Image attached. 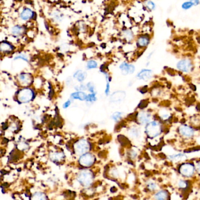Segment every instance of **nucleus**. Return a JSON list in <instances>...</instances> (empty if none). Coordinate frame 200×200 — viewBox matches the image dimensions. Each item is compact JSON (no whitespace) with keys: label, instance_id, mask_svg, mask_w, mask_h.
I'll list each match as a JSON object with an SVG mask.
<instances>
[{"label":"nucleus","instance_id":"34","mask_svg":"<svg viewBox=\"0 0 200 200\" xmlns=\"http://www.w3.org/2000/svg\"><path fill=\"white\" fill-rule=\"evenodd\" d=\"M153 54V52H151L150 54L149 55V56H148V59H150V58H151V55H152Z\"/></svg>","mask_w":200,"mask_h":200},{"label":"nucleus","instance_id":"26","mask_svg":"<svg viewBox=\"0 0 200 200\" xmlns=\"http://www.w3.org/2000/svg\"><path fill=\"white\" fill-rule=\"evenodd\" d=\"M18 59H22V60L25 61H28V56L25 54H19L17 56H15V58H14L15 60Z\"/></svg>","mask_w":200,"mask_h":200},{"label":"nucleus","instance_id":"28","mask_svg":"<svg viewBox=\"0 0 200 200\" xmlns=\"http://www.w3.org/2000/svg\"><path fill=\"white\" fill-rule=\"evenodd\" d=\"M121 117V113L120 112H116L114 116H113V118L114 119L116 120H118V119H119Z\"/></svg>","mask_w":200,"mask_h":200},{"label":"nucleus","instance_id":"16","mask_svg":"<svg viewBox=\"0 0 200 200\" xmlns=\"http://www.w3.org/2000/svg\"><path fill=\"white\" fill-rule=\"evenodd\" d=\"M87 76V73L82 70H78L74 74V77L77 79L79 82H83Z\"/></svg>","mask_w":200,"mask_h":200},{"label":"nucleus","instance_id":"7","mask_svg":"<svg viewBox=\"0 0 200 200\" xmlns=\"http://www.w3.org/2000/svg\"><path fill=\"white\" fill-rule=\"evenodd\" d=\"M95 161V158L91 154H85L80 159V163L84 167H89L92 165Z\"/></svg>","mask_w":200,"mask_h":200},{"label":"nucleus","instance_id":"18","mask_svg":"<svg viewBox=\"0 0 200 200\" xmlns=\"http://www.w3.org/2000/svg\"><path fill=\"white\" fill-rule=\"evenodd\" d=\"M168 193L166 191H160L155 195V199L157 200H166L168 199Z\"/></svg>","mask_w":200,"mask_h":200},{"label":"nucleus","instance_id":"22","mask_svg":"<svg viewBox=\"0 0 200 200\" xmlns=\"http://www.w3.org/2000/svg\"><path fill=\"white\" fill-rule=\"evenodd\" d=\"M194 4L190 1H184L182 4V8L184 10H188L194 7Z\"/></svg>","mask_w":200,"mask_h":200},{"label":"nucleus","instance_id":"6","mask_svg":"<svg viewBox=\"0 0 200 200\" xmlns=\"http://www.w3.org/2000/svg\"><path fill=\"white\" fill-rule=\"evenodd\" d=\"M14 50V46L12 43L7 41L0 42V53L8 54Z\"/></svg>","mask_w":200,"mask_h":200},{"label":"nucleus","instance_id":"29","mask_svg":"<svg viewBox=\"0 0 200 200\" xmlns=\"http://www.w3.org/2000/svg\"><path fill=\"white\" fill-rule=\"evenodd\" d=\"M146 101H145V100H143V101H142L141 102H140V103L139 104V107L140 108H141V109H142V108H145L146 107Z\"/></svg>","mask_w":200,"mask_h":200},{"label":"nucleus","instance_id":"12","mask_svg":"<svg viewBox=\"0 0 200 200\" xmlns=\"http://www.w3.org/2000/svg\"><path fill=\"white\" fill-rule=\"evenodd\" d=\"M152 75L153 72L151 70L148 69H143L142 71H140V72L137 75V77L140 79H142L146 81L150 79L152 77Z\"/></svg>","mask_w":200,"mask_h":200},{"label":"nucleus","instance_id":"21","mask_svg":"<svg viewBox=\"0 0 200 200\" xmlns=\"http://www.w3.org/2000/svg\"><path fill=\"white\" fill-rule=\"evenodd\" d=\"M19 79L21 80V82L25 83H28V82H29L31 81V77L29 74L24 73L19 76Z\"/></svg>","mask_w":200,"mask_h":200},{"label":"nucleus","instance_id":"24","mask_svg":"<svg viewBox=\"0 0 200 200\" xmlns=\"http://www.w3.org/2000/svg\"><path fill=\"white\" fill-rule=\"evenodd\" d=\"M33 199L35 200H43V199H46V197L44 194L38 193H36L33 196Z\"/></svg>","mask_w":200,"mask_h":200},{"label":"nucleus","instance_id":"15","mask_svg":"<svg viewBox=\"0 0 200 200\" xmlns=\"http://www.w3.org/2000/svg\"><path fill=\"white\" fill-rule=\"evenodd\" d=\"M169 158L173 162H180V161H183V160H185L187 158V157L184 154L179 153V154H173L172 156H169Z\"/></svg>","mask_w":200,"mask_h":200},{"label":"nucleus","instance_id":"31","mask_svg":"<svg viewBox=\"0 0 200 200\" xmlns=\"http://www.w3.org/2000/svg\"><path fill=\"white\" fill-rule=\"evenodd\" d=\"M149 188H150V190H154L156 188V185L154 183H151L149 185Z\"/></svg>","mask_w":200,"mask_h":200},{"label":"nucleus","instance_id":"8","mask_svg":"<svg viewBox=\"0 0 200 200\" xmlns=\"http://www.w3.org/2000/svg\"><path fill=\"white\" fill-rule=\"evenodd\" d=\"M119 68L122 74L124 75H126L128 74H132L135 71V67L134 65L132 64H129L125 62H122L120 65Z\"/></svg>","mask_w":200,"mask_h":200},{"label":"nucleus","instance_id":"2","mask_svg":"<svg viewBox=\"0 0 200 200\" xmlns=\"http://www.w3.org/2000/svg\"><path fill=\"white\" fill-rule=\"evenodd\" d=\"M177 68L183 72L188 73L191 71L193 64L191 61L188 59H183L179 61L177 65Z\"/></svg>","mask_w":200,"mask_h":200},{"label":"nucleus","instance_id":"32","mask_svg":"<svg viewBox=\"0 0 200 200\" xmlns=\"http://www.w3.org/2000/svg\"><path fill=\"white\" fill-rule=\"evenodd\" d=\"M70 105V101L67 102H66V103H65V105H64V108H66L67 107H68V106H69Z\"/></svg>","mask_w":200,"mask_h":200},{"label":"nucleus","instance_id":"33","mask_svg":"<svg viewBox=\"0 0 200 200\" xmlns=\"http://www.w3.org/2000/svg\"><path fill=\"white\" fill-rule=\"evenodd\" d=\"M197 168H198L199 171L200 173V162H199L197 164Z\"/></svg>","mask_w":200,"mask_h":200},{"label":"nucleus","instance_id":"3","mask_svg":"<svg viewBox=\"0 0 200 200\" xmlns=\"http://www.w3.org/2000/svg\"><path fill=\"white\" fill-rule=\"evenodd\" d=\"M146 131L148 134L151 137H155L157 136L161 131V127L156 122H151L146 127Z\"/></svg>","mask_w":200,"mask_h":200},{"label":"nucleus","instance_id":"10","mask_svg":"<svg viewBox=\"0 0 200 200\" xmlns=\"http://www.w3.org/2000/svg\"><path fill=\"white\" fill-rule=\"evenodd\" d=\"M150 38L147 35H143L139 36L136 41L138 47L141 48H146L150 44Z\"/></svg>","mask_w":200,"mask_h":200},{"label":"nucleus","instance_id":"20","mask_svg":"<svg viewBox=\"0 0 200 200\" xmlns=\"http://www.w3.org/2000/svg\"><path fill=\"white\" fill-rule=\"evenodd\" d=\"M71 96L74 99H79L80 100H84L87 98V95L83 92H76L71 94Z\"/></svg>","mask_w":200,"mask_h":200},{"label":"nucleus","instance_id":"5","mask_svg":"<svg viewBox=\"0 0 200 200\" xmlns=\"http://www.w3.org/2000/svg\"><path fill=\"white\" fill-rule=\"evenodd\" d=\"M35 13L29 8H25L19 14L20 18L24 21H29L32 19Z\"/></svg>","mask_w":200,"mask_h":200},{"label":"nucleus","instance_id":"30","mask_svg":"<svg viewBox=\"0 0 200 200\" xmlns=\"http://www.w3.org/2000/svg\"><path fill=\"white\" fill-rule=\"evenodd\" d=\"M189 1H190L194 4V6H197L200 4V0H189Z\"/></svg>","mask_w":200,"mask_h":200},{"label":"nucleus","instance_id":"1","mask_svg":"<svg viewBox=\"0 0 200 200\" xmlns=\"http://www.w3.org/2000/svg\"><path fill=\"white\" fill-rule=\"evenodd\" d=\"M179 171L180 174L186 177L193 176L195 172V167L193 164L184 163L180 167Z\"/></svg>","mask_w":200,"mask_h":200},{"label":"nucleus","instance_id":"25","mask_svg":"<svg viewBox=\"0 0 200 200\" xmlns=\"http://www.w3.org/2000/svg\"><path fill=\"white\" fill-rule=\"evenodd\" d=\"M149 120V116L147 114H143L142 116L140 117V121L143 123H147Z\"/></svg>","mask_w":200,"mask_h":200},{"label":"nucleus","instance_id":"13","mask_svg":"<svg viewBox=\"0 0 200 200\" xmlns=\"http://www.w3.org/2000/svg\"><path fill=\"white\" fill-rule=\"evenodd\" d=\"M75 149L78 154H83L88 149V144L85 140H81L76 145Z\"/></svg>","mask_w":200,"mask_h":200},{"label":"nucleus","instance_id":"4","mask_svg":"<svg viewBox=\"0 0 200 200\" xmlns=\"http://www.w3.org/2000/svg\"><path fill=\"white\" fill-rule=\"evenodd\" d=\"M33 93L29 89H24L21 91L18 94V99L22 102H29L32 98Z\"/></svg>","mask_w":200,"mask_h":200},{"label":"nucleus","instance_id":"27","mask_svg":"<svg viewBox=\"0 0 200 200\" xmlns=\"http://www.w3.org/2000/svg\"><path fill=\"white\" fill-rule=\"evenodd\" d=\"M178 185L180 188H185L187 187V182H185V181H183V180H181L180 182H179L178 183Z\"/></svg>","mask_w":200,"mask_h":200},{"label":"nucleus","instance_id":"23","mask_svg":"<svg viewBox=\"0 0 200 200\" xmlns=\"http://www.w3.org/2000/svg\"><path fill=\"white\" fill-rule=\"evenodd\" d=\"M145 6L150 11L154 10L156 7L155 3L151 0H148L145 2Z\"/></svg>","mask_w":200,"mask_h":200},{"label":"nucleus","instance_id":"19","mask_svg":"<svg viewBox=\"0 0 200 200\" xmlns=\"http://www.w3.org/2000/svg\"><path fill=\"white\" fill-rule=\"evenodd\" d=\"M98 66V63L96 61L91 59L87 61L86 63V68L88 69H95L97 68Z\"/></svg>","mask_w":200,"mask_h":200},{"label":"nucleus","instance_id":"14","mask_svg":"<svg viewBox=\"0 0 200 200\" xmlns=\"http://www.w3.org/2000/svg\"><path fill=\"white\" fill-rule=\"evenodd\" d=\"M79 180L84 185H88L90 184L91 181V176L87 173H83L79 177Z\"/></svg>","mask_w":200,"mask_h":200},{"label":"nucleus","instance_id":"17","mask_svg":"<svg viewBox=\"0 0 200 200\" xmlns=\"http://www.w3.org/2000/svg\"><path fill=\"white\" fill-rule=\"evenodd\" d=\"M122 35L124 38L128 42L131 41L133 39V32L130 30H125L123 31Z\"/></svg>","mask_w":200,"mask_h":200},{"label":"nucleus","instance_id":"11","mask_svg":"<svg viewBox=\"0 0 200 200\" xmlns=\"http://www.w3.org/2000/svg\"><path fill=\"white\" fill-rule=\"evenodd\" d=\"M180 133L186 137H191L194 134V130L191 128L186 125H182L179 128Z\"/></svg>","mask_w":200,"mask_h":200},{"label":"nucleus","instance_id":"9","mask_svg":"<svg viewBox=\"0 0 200 200\" xmlns=\"http://www.w3.org/2000/svg\"><path fill=\"white\" fill-rule=\"evenodd\" d=\"M26 32L25 27L21 25H15L11 29V35L17 38L23 36V35Z\"/></svg>","mask_w":200,"mask_h":200}]
</instances>
